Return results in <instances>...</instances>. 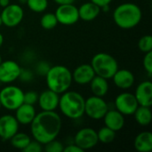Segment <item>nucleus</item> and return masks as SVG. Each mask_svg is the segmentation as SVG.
Masks as SVG:
<instances>
[{
	"label": "nucleus",
	"mask_w": 152,
	"mask_h": 152,
	"mask_svg": "<svg viewBox=\"0 0 152 152\" xmlns=\"http://www.w3.org/2000/svg\"><path fill=\"white\" fill-rule=\"evenodd\" d=\"M95 72L91 64H81L77 66L72 72V79L75 83L85 86L88 85L94 77Z\"/></svg>",
	"instance_id": "15"
},
{
	"label": "nucleus",
	"mask_w": 152,
	"mask_h": 152,
	"mask_svg": "<svg viewBox=\"0 0 152 152\" xmlns=\"http://www.w3.org/2000/svg\"><path fill=\"white\" fill-rule=\"evenodd\" d=\"M97 136H98V141L100 142L108 144L115 140L116 132L107 126H103L100 128L99 131L97 132Z\"/></svg>",
	"instance_id": "25"
},
{
	"label": "nucleus",
	"mask_w": 152,
	"mask_h": 152,
	"mask_svg": "<svg viewBox=\"0 0 152 152\" xmlns=\"http://www.w3.org/2000/svg\"><path fill=\"white\" fill-rule=\"evenodd\" d=\"M3 25V22H2V19H1V16H0V27Z\"/></svg>",
	"instance_id": "40"
},
{
	"label": "nucleus",
	"mask_w": 152,
	"mask_h": 152,
	"mask_svg": "<svg viewBox=\"0 0 152 152\" xmlns=\"http://www.w3.org/2000/svg\"><path fill=\"white\" fill-rule=\"evenodd\" d=\"M20 65L12 60L2 61L0 63V83L9 85L19 78L20 72Z\"/></svg>",
	"instance_id": "12"
},
{
	"label": "nucleus",
	"mask_w": 152,
	"mask_h": 152,
	"mask_svg": "<svg viewBox=\"0 0 152 152\" xmlns=\"http://www.w3.org/2000/svg\"><path fill=\"white\" fill-rule=\"evenodd\" d=\"M60 94L50 90H45L40 94H38V105L42 110L45 111H53L59 106Z\"/></svg>",
	"instance_id": "14"
},
{
	"label": "nucleus",
	"mask_w": 152,
	"mask_h": 152,
	"mask_svg": "<svg viewBox=\"0 0 152 152\" xmlns=\"http://www.w3.org/2000/svg\"><path fill=\"white\" fill-rule=\"evenodd\" d=\"M28 7L34 12H44L48 7V0H26Z\"/></svg>",
	"instance_id": "27"
},
{
	"label": "nucleus",
	"mask_w": 152,
	"mask_h": 152,
	"mask_svg": "<svg viewBox=\"0 0 152 152\" xmlns=\"http://www.w3.org/2000/svg\"><path fill=\"white\" fill-rule=\"evenodd\" d=\"M43 151L42 144L37 141H30L28 146L23 150L24 152H41Z\"/></svg>",
	"instance_id": "33"
},
{
	"label": "nucleus",
	"mask_w": 152,
	"mask_h": 152,
	"mask_svg": "<svg viewBox=\"0 0 152 152\" xmlns=\"http://www.w3.org/2000/svg\"><path fill=\"white\" fill-rule=\"evenodd\" d=\"M90 64L94 69L95 75L106 79H110L118 69L117 60L107 53H98L94 55Z\"/></svg>",
	"instance_id": "5"
},
{
	"label": "nucleus",
	"mask_w": 152,
	"mask_h": 152,
	"mask_svg": "<svg viewBox=\"0 0 152 152\" xmlns=\"http://www.w3.org/2000/svg\"><path fill=\"white\" fill-rule=\"evenodd\" d=\"M58 5L61 4H74L75 0H53Z\"/></svg>",
	"instance_id": "37"
},
{
	"label": "nucleus",
	"mask_w": 152,
	"mask_h": 152,
	"mask_svg": "<svg viewBox=\"0 0 152 152\" xmlns=\"http://www.w3.org/2000/svg\"><path fill=\"white\" fill-rule=\"evenodd\" d=\"M98 142L97 132L91 127L81 128L74 137V143L84 151L94 148Z\"/></svg>",
	"instance_id": "9"
},
{
	"label": "nucleus",
	"mask_w": 152,
	"mask_h": 152,
	"mask_svg": "<svg viewBox=\"0 0 152 152\" xmlns=\"http://www.w3.org/2000/svg\"><path fill=\"white\" fill-rule=\"evenodd\" d=\"M61 118L53 111H45L36 114L30 123L31 135L35 141L45 145L50 141L57 138L61 130Z\"/></svg>",
	"instance_id": "1"
},
{
	"label": "nucleus",
	"mask_w": 152,
	"mask_h": 152,
	"mask_svg": "<svg viewBox=\"0 0 152 152\" xmlns=\"http://www.w3.org/2000/svg\"><path fill=\"white\" fill-rule=\"evenodd\" d=\"M111 78L114 85L121 90H127L131 88L135 81L134 73L131 70L126 69H118Z\"/></svg>",
	"instance_id": "16"
},
{
	"label": "nucleus",
	"mask_w": 152,
	"mask_h": 152,
	"mask_svg": "<svg viewBox=\"0 0 152 152\" xmlns=\"http://www.w3.org/2000/svg\"><path fill=\"white\" fill-rule=\"evenodd\" d=\"M134 149L139 152H151L152 151V134L145 131L140 133L134 142Z\"/></svg>",
	"instance_id": "22"
},
{
	"label": "nucleus",
	"mask_w": 152,
	"mask_h": 152,
	"mask_svg": "<svg viewBox=\"0 0 152 152\" xmlns=\"http://www.w3.org/2000/svg\"><path fill=\"white\" fill-rule=\"evenodd\" d=\"M20 124L14 116L5 114L0 117V138L3 141H9L18 131Z\"/></svg>",
	"instance_id": "13"
},
{
	"label": "nucleus",
	"mask_w": 152,
	"mask_h": 152,
	"mask_svg": "<svg viewBox=\"0 0 152 152\" xmlns=\"http://www.w3.org/2000/svg\"><path fill=\"white\" fill-rule=\"evenodd\" d=\"M63 152H84L83 150H81L78 146L74 144H69L66 147H64Z\"/></svg>",
	"instance_id": "35"
},
{
	"label": "nucleus",
	"mask_w": 152,
	"mask_h": 152,
	"mask_svg": "<svg viewBox=\"0 0 152 152\" xmlns=\"http://www.w3.org/2000/svg\"><path fill=\"white\" fill-rule=\"evenodd\" d=\"M8 4H10V0H0V6L1 7H5Z\"/></svg>",
	"instance_id": "38"
},
{
	"label": "nucleus",
	"mask_w": 152,
	"mask_h": 152,
	"mask_svg": "<svg viewBox=\"0 0 152 152\" xmlns=\"http://www.w3.org/2000/svg\"><path fill=\"white\" fill-rule=\"evenodd\" d=\"M101 7L95 4L93 2H87L83 4L78 8V14H79V19L85 20V21H91L95 20L100 12H101Z\"/></svg>",
	"instance_id": "20"
},
{
	"label": "nucleus",
	"mask_w": 152,
	"mask_h": 152,
	"mask_svg": "<svg viewBox=\"0 0 152 152\" xmlns=\"http://www.w3.org/2000/svg\"><path fill=\"white\" fill-rule=\"evenodd\" d=\"M1 108H2V105H1V103H0V110H1Z\"/></svg>",
	"instance_id": "42"
},
{
	"label": "nucleus",
	"mask_w": 152,
	"mask_h": 152,
	"mask_svg": "<svg viewBox=\"0 0 152 152\" xmlns=\"http://www.w3.org/2000/svg\"><path fill=\"white\" fill-rule=\"evenodd\" d=\"M24 102V92L21 88L8 85L0 90V103L7 110H15Z\"/></svg>",
	"instance_id": "6"
},
{
	"label": "nucleus",
	"mask_w": 152,
	"mask_h": 152,
	"mask_svg": "<svg viewBox=\"0 0 152 152\" xmlns=\"http://www.w3.org/2000/svg\"><path fill=\"white\" fill-rule=\"evenodd\" d=\"M63 149L64 145L61 142L54 139L45 143L43 150H45L46 152H63Z\"/></svg>",
	"instance_id": "29"
},
{
	"label": "nucleus",
	"mask_w": 152,
	"mask_h": 152,
	"mask_svg": "<svg viewBox=\"0 0 152 152\" xmlns=\"http://www.w3.org/2000/svg\"><path fill=\"white\" fill-rule=\"evenodd\" d=\"M0 84H1V83H0Z\"/></svg>",
	"instance_id": "43"
},
{
	"label": "nucleus",
	"mask_w": 152,
	"mask_h": 152,
	"mask_svg": "<svg viewBox=\"0 0 152 152\" xmlns=\"http://www.w3.org/2000/svg\"><path fill=\"white\" fill-rule=\"evenodd\" d=\"M34 77V75L32 73V71H30L29 69H20V76L18 79H20L22 82L28 83L30 82Z\"/></svg>",
	"instance_id": "34"
},
{
	"label": "nucleus",
	"mask_w": 152,
	"mask_h": 152,
	"mask_svg": "<svg viewBox=\"0 0 152 152\" xmlns=\"http://www.w3.org/2000/svg\"><path fill=\"white\" fill-rule=\"evenodd\" d=\"M45 81L48 89L61 94L71 86L73 82L72 72L63 65L51 66L45 75Z\"/></svg>",
	"instance_id": "4"
},
{
	"label": "nucleus",
	"mask_w": 152,
	"mask_h": 152,
	"mask_svg": "<svg viewBox=\"0 0 152 152\" xmlns=\"http://www.w3.org/2000/svg\"><path fill=\"white\" fill-rule=\"evenodd\" d=\"M142 65L148 76L151 77L152 76V51L145 53L142 61Z\"/></svg>",
	"instance_id": "30"
},
{
	"label": "nucleus",
	"mask_w": 152,
	"mask_h": 152,
	"mask_svg": "<svg viewBox=\"0 0 152 152\" xmlns=\"http://www.w3.org/2000/svg\"><path fill=\"white\" fill-rule=\"evenodd\" d=\"M58 23L64 26H70L77 23L79 20L78 8L74 4H61L56 8L54 12Z\"/></svg>",
	"instance_id": "10"
},
{
	"label": "nucleus",
	"mask_w": 152,
	"mask_h": 152,
	"mask_svg": "<svg viewBox=\"0 0 152 152\" xmlns=\"http://www.w3.org/2000/svg\"><path fill=\"white\" fill-rule=\"evenodd\" d=\"M84 96L76 91H66L60 94L59 106L62 115L70 119H78L85 114Z\"/></svg>",
	"instance_id": "3"
},
{
	"label": "nucleus",
	"mask_w": 152,
	"mask_h": 152,
	"mask_svg": "<svg viewBox=\"0 0 152 152\" xmlns=\"http://www.w3.org/2000/svg\"><path fill=\"white\" fill-rule=\"evenodd\" d=\"M134 94L140 106L151 107L152 83L151 81H142L138 85Z\"/></svg>",
	"instance_id": "17"
},
{
	"label": "nucleus",
	"mask_w": 152,
	"mask_h": 152,
	"mask_svg": "<svg viewBox=\"0 0 152 152\" xmlns=\"http://www.w3.org/2000/svg\"><path fill=\"white\" fill-rule=\"evenodd\" d=\"M112 17L117 26L124 29H130L139 25L142 18V12L136 4L127 2L117 6Z\"/></svg>",
	"instance_id": "2"
},
{
	"label": "nucleus",
	"mask_w": 152,
	"mask_h": 152,
	"mask_svg": "<svg viewBox=\"0 0 152 152\" xmlns=\"http://www.w3.org/2000/svg\"><path fill=\"white\" fill-rule=\"evenodd\" d=\"M115 106L116 110L124 116H131L134 113L139 104L134 94L123 92L116 97Z\"/></svg>",
	"instance_id": "11"
},
{
	"label": "nucleus",
	"mask_w": 152,
	"mask_h": 152,
	"mask_svg": "<svg viewBox=\"0 0 152 152\" xmlns=\"http://www.w3.org/2000/svg\"><path fill=\"white\" fill-rule=\"evenodd\" d=\"M38 100V94L35 91H28L24 93V103L35 105L37 103Z\"/></svg>",
	"instance_id": "32"
},
{
	"label": "nucleus",
	"mask_w": 152,
	"mask_h": 152,
	"mask_svg": "<svg viewBox=\"0 0 152 152\" xmlns=\"http://www.w3.org/2000/svg\"><path fill=\"white\" fill-rule=\"evenodd\" d=\"M36 114H37V112H36V109H35L34 105L23 102L20 106H19L15 110L14 117L20 125L27 126V125H30V123L33 121Z\"/></svg>",
	"instance_id": "19"
},
{
	"label": "nucleus",
	"mask_w": 152,
	"mask_h": 152,
	"mask_svg": "<svg viewBox=\"0 0 152 152\" xmlns=\"http://www.w3.org/2000/svg\"><path fill=\"white\" fill-rule=\"evenodd\" d=\"M89 85L93 94L99 97H104L108 94L110 89L108 79L97 75L94 76Z\"/></svg>",
	"instance_id": "21"
},
{
	"label": "nucleus",
	"mask_w": 152,
	"mask_h": 152,
	"mask_svg": "<svg viewBox=\"0 0 152 152\" xmlns=\"http://www.w3.org/2000/svg\"><path fill=\"white\" fill-rule=\"evenodd\" d=\"M50 68H51V65L47 61H40L36 66V73L41 77H45Z\"/></svg>",
	"instance_id": "31"
},
{
	"label": "nucleus",
	"mask_w": 152,
	"mask_h": 152,
	"mask_svg": "<svg viewBox=\"0 0 152 152\" xmlns=\"http://www.w3.org/2000/svg\"><path fill=\"white\" fill-rule=\"evenodd\" d=\"M91 2L94 3L95 4H97L98 6L102 7L103 5H107V4H110L113 0H90Z\"/></svg>",
	"instance_id": "36"
},
{
	"label": "nucleus",
	"mask_w": 152,
	"mask_h": 152,
	"mask_svg": "<svg viewBox=\"0 0 152 152\" xmlns=\"http://www.w3.org/2000/svg\"><path fill=\"white\" fill-rule=\"evenodd\" d=\"M133 115L134 116L135 121L141 126H148L151 123L152 112L151 107L139 105Z\"/></svg>",
	"instance_id": "23"
},
{
	"label": "nucleus",
	"mask_w": 152,
	"mask_h": 152,
	"mask_svg": "<svg viewBox=\"0 0 152 152\" xmlns=\"http://www.w3.org/2000/svg\"><path fill=\"white\" fill-rule=\"evenodd\" d=\"M102 119L105 126L112 129L116 133L120 131L125 126V117L117 110H108Z\"/></svg>",
	"instance_id": "18"
},
{
	"label": "nucleus",
	"mask_w": 152,
	"mask_h": 152,
	"mask_svg": "<svg viewBox=\"0 0 152 152\" xmlns=\"http://www.w3.org/2000/svg\"><path fill=\"white\" fill-rule=\"evenodd\" d=\"M3 25L8 28L17 27L24 18V10L18 4H10L0 13Z\"/></svg>",
	"instance_id": "8"
},
{
	"label": "nucleus",
	"mask_w": 152,
	"mask_h": 152,
	"mask_svg": "<svg viewBox=\"0 0 152 152\" xmlns=\"http://www.w3.org/2000/svg\"><path fill=\"white\" fill-rule=\"evenodd\" d=\"M9 141L11 142V145L13 148L23 151L28 146V144L30 142L31 138L28 134H27L25 133L17 132Z\"/></svg>",
	"instance_id": "24"
},
{
	"label": "nucleus",
	"mask_w": 152,
	"mask_h": 152,
	"mask_svg": "<svg viewBox=\"0 0 152 152\" xmlns=\"http://www.w3.org/2000/svg\"><path fill=\"white\" fill-rule=\"evenodd\" d=\"M3 43H4V37H3V35L0 33V48H1V46L3 45Z\"/></svg>",
	"instance_id": "39"
},
{
	"label": "nucleus",
	"mask_w": 152,
	"mask_h": 152,
	"mask_svg": "<svg viewBox=\"0 0 152 152\" xmlns=\"http://www.w3.org/2000/svg\"><path fill=\"white\" fill-rule=\"evenodd\" d=\"M1 61H2V57H1V55H0V63H1Z\"/></svg>",
	"instance_id": "41"
},
{
	"label": "nucleus",
	"mask_w": 152,
	"mask_h": 152,
	"mask_svg": "<svg viewBox=\"0 0 152 152\" xmlns=\"http://www.w3.org/2000/svg\"><path fill=\"white\" fill-rule=\"evenodd\" d=\"M138 47L139 49L146 53L152 51V37L151 35H145L142 37L138 42Z\"/></svg>",
	"instance_id": "28"
},
{
	"label": "nucleus",
	"mask_w": 152,
	"mask_h": 152,
	"mask_svg": "<svg viewBox=\"0 0 152 152\" xmlns=\"http://www.w3.org/2000/svg\"><path fill=\"white\" fill-rule=\"evenodd\" d=\"M108 110L109 105L103 97L93 95L85 101V114L91 119H102Z\"/></svg>",
	"instance_id": "7"
},
{
	"label": "nucleus",
	"mask_w": 152,
	"mask_h": 152,
	"mask_svg": "<svg viewBox=\"0 0 152 152\" xmlns=\"http://www.w3.org/2000/svg\"><path fill=\"white\" fill-rule=\"evenodd\" d=\"M57 18L53 12H46L40 19V25L45 29H53L57 26Z\"/></svg>",
	"instance_id": "26"
}]
</instances>
